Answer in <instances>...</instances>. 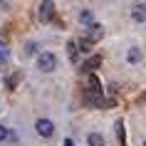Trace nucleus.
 I'll use <instances>...</instances> for the list:
<instances>
[{
	"label": "nucleus",
	"instance_id": "9d476101",
	"mask_svg": "<svg viewBox=\"0 0 146 146\" xmlns=\"http://www.w3.org/2000/svg\"><path fill=\"white\" fill-rule=\"evenodd\" d=\"M126 60H129L131 64H136V62L141 60V52H139V47H131V50H129V54H126Z\"/></svg>",
	"mask_w": 146,
	"mask_h": 146
},
{
	"label": "nucleus",
	"instance_id": "ddd939ff",
	"mask_svg": "<svg viewBox=\"0 0 146 146\" xmlns=\"http://www.w3.org/2000/svg\"><path fill=\"white\" fill-rule=\"evenodd\" d=\"M8 57H10L8 45H0V64H5V62H8Z\"/></svg>",
	"mask_w": 146,
	"mask_h": 146
},
{
	"label": "nucleus",
	"instance_id": "0eeeda50",
	"mask_svg": "<svg viewBox=\"0 0 146 146\" xmlns=\"http://www.w3.org/2000/svg\"><path fill=\"white\" fill-rule=\"evenodd\" d=\"M131 17H134L136 23L146 20V5H136V8H134V13H131Z\"/></svg>",
	"mask_w": 146,
	"mask_h": 146
},
{
	"label": "nucleus",
	"instance_id": "20e7f679",
	"mask_svg": "<svg viewBox=\"0 0 146 146\" xmlns=\"http://www.w3.org/2000/svg\"><path fill=\"white\" fill-rule=\"evenodd\" d=\"M87 27H89V35H87V37L92 40V42H99V40H102V35H104V30H102V25L92 23V25H87Z\"/></svg>",
	"mask_w": 146,
	"mask_h": 146
},
{
	"label": "nucleus",
	"instance_id": "6e6552de",
	"mask_svg": "<svg viewBox=\"0 0 146 146\" xmlns=\"http://www.w3.org/2000/svg\"><path fill=\"white\" fill-rule=\"evenodd\" d=\"M116 139H119V144L126 146V134H124V121H116Z\"/></svg>",
	"mask_w": 146,
	"mask_h": 146
},
{
	"label": "nucleus",
	"instance_id": "9b49d317",
	"mask_svg": "<svg viewBox=\"0 0 146 146\" xmlns=\"http://www.w3.org/2000/svg\"><path fill=\"white\" fill-rule=\"evenodd\" d=\"M67 54H69V60H72V62L77 60V54H79V47H77V42H69V45H67Z\"/></svg>",
	"mask_w": 146,
	"mask_h": 146
},
{
	"label": "nucleus",
	"instance_id": "423d86ee",
	"mask_svg": "<svg viewBox=\"0 0 146 146\" xmlns=\"http://www.w3.org/2000/svg\"><path fill=\"white\" fill-rule=\"evenodd\" d=\"M87 144H89V146H104V136L97 134V131H92V134L87 136Z\"/></svg>",
	"mask_w": 146,
	"mask_h": 146
},
{
	"label": "nucleus",
	"instance_id": "4468645a",
	"mask_svg": "<svg viewBox=\"0 0 146 146\" xmlns=\"http://www.w3.org/2000/svg\"><path fill=\"white\" fill-rule=\"evenodd\" d=\"M89 89H102V87H99V79L94 77V74L89 77Z\"/></svg>",
	"mask_w": 146,
	"mask_h": 146
},
{
	"label": "nucleus",
	"instance_id": "1a4fd4ad",
	"mask_svg": "<svg viewBox=\"0 0 146 146\" xmlns=\"http://www.w3.org/2000/svg\"><path fill=\"white\" fill-rule=\"evenodd\" d=\"M92 45H94V42H92V40H89V37H82V40H79V42H77L79 52H89V50H92Z\"/></svg>",
	"mask_w": 146,
	"mask_h": 146
},
{
	"label": "nucleus",
	"instance_id": "f03ea898",
	"mask_svg": "<svg viewBox=\"0 0 146 146\" xmlns=\"http://www.w3.org/2000/svg\"><path fill=\"white\" fill-rule=\"evenodd\" d=\"M35 131H37L40 136L50 139V136L54 134V124L50 121V119H37V124H35Z\"/></svg>",
	"mask_w": 146,
	"mask_h": 146
},
{
	"label": "nucleus",
	"instance_id": "f8f14e48",
	"mask_svg": "<svg viewBox=\"0 0 146 146\" xmlns=\"http://www.w3.org/2000/svg\"><path fill=\"white\" fill-rule=\"evenodd\" d=\"M79 23L82 25H92V13H89V10H82V13H79Z\"/></svg>",
	"mask_w": 146,
	"mask_h": 146
},
{
	"label": "nucleus",
	"instance_id": "39448f33",
	"mask_svg": "<svg viewBox=\"0 0 146 146\" xmlns=\"http://www.w3.org/2000/svg\"><path fill=\"white\" fill-rule=\"evenodd\" d=\"M99 64H102V54H94V57H89V60L82 64V69H84V72H92V69H97Z\"/></svg>",
	"mask_w": 146,
	"mask_h": 146
},
{
	"label": "nucleus",
	"instance_id": "dca6fc26",
	"mask_svg": "<svg viewBox=\"0 0 146 146\" xmlns=\"http://www.w3.org/2000/svg\"><path fill=\"white\" fill-rule=\"evenodd\" d=\"M64 146H74V141L72 139H64Z\"/></svg>",
	"mask_w": 146,
	"mask_h": 146
},
{
	"label": "nucleus",
	"instance_id": "7ed1b4c3",
	"mask_svg": "<svg viewBox=\"0 0 146 146\" xmlns=\"http://www.w3.org/2000/svg\"><path fill=\"white\" fill-rule=\"evenodd\" d=\"M52 15H54V3L52 0H45L42 8H40V20H42V23H50Z\"/></svg>",
	"mask_w": 146,
	"mask_h": 146
},
{
	"label": "nucleus",
	"instance_id": "f257e3e1",
	"mask_svg": "<svg viewBox=\"0 0 146 146\" xmlns=\"http://www.w3.org/2000/svg\"><path fill=\"white\" fill-rule=\"evenodd\" d=\"M54 67H57V57L52 52H42L37 57V69L40 72H52Z\"/></svg>",
	"mask_w": 146,
	"mask_h": 146
},
{
	"label": "nucleus",
	"instance_id": "f3484780",
	"mask_svg": "<svg viewBox=\"0 0 146 146\" xmlns=\"http://www.w3.org/2000/svg\"><path fill=\"white\" fill-rule=\"evenodd\" d=\"M144 146H146V141H144Z\"/></svg>",
	"mask_w": 146,
	"mask_h": 146
},
{
	"label": "nucleus",
	"instance_id": "2eb2a0df",
	"mask_svg": "<svg viewBox=\"0 0 146 146\" xmlns=\"http://www.w3.org/2000/svg\"><path fill=\"white\" fill-rule=\"evenodd\" d=\"M10 134H8V129H5V126H3V124H0V141H5V139H8Z\"/></svg>",
	"mask_w": 146,
	"mask_h": 146
}]
</instances>
